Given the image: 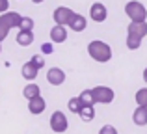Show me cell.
I'll use <instances>...</instances> for the list:
<instances>
[{"mask_svg": "<svg viewBox=\"0 0 147 134\" xmlns=\"http://www.w3.org/2000/svg\"><path fill=\"white\" fill-rule=\"evenodd\" d=\"M9 9V0H0V15Z\"/></svg>", "mask_w": 147, "mask_h": 134, "instance_id": "cell-25", "label": "cell"}, {"mask_svg": "<svg viewBox=\"0 0 147 134\" xmlns=\"http://www.w3.org/2000/svg\"><path fill=\"white\" fill-rule=\"evenodd\" d=\"M82 101H80V97H71L67 102V108L71 110L73 114H80V110H82Z\"/></svg>", "mask_w": 147, "mask_h": 134, "instance_id": "cell-20", "label": "cell"}, {"mask_svg": "<svg viewBox=\"0 0 147 134\" xmlns=\"http://www.w3.org/2000/svg\"><path fill=\"white\" fill-rule=\"evenodd\" d=\"M132 121H134V125H138V127H145L147 125V108L145 106H138V108L134 110Z\"/></svg>", "mask_w": 147, "mask_h": 134, "instance_id": "cell-14", "label": "cell"}, {"mask_svg": "<svg viewBox=\"0 0 147 134\" xmlns=\"http://www.w3.org/2000/svg\"><path fill=\"white\" fill-rule=\"evenodd\" d=\"M19 30H34V19L32 17H22Z\"/></svg>", "mask_w": 147, "mask_h": 134, "instance_id": "cell-22", "label": "cell"}, {"mask_svg": "<svg viewBox=\"0 0 147 134\" xmlns=\"http://www.w3.org/2000/svg\"><path fill=\"white\" fill-rule=\"evenodd\" d=\"M99 134H117V131H115L114 125H104V127L99 131Z\"/></svg>", "mask_w": 147, "mask_h": 134, "instance_id": "cell-24", "label": "cell"}, {"mask_svg": "<svg viewBox=\"0 0 147 134\" xmlns=\"http://www.w3.org/2000/svg\"><path fill=\"white\" fill-rule=\"evenodd\" d=\"M41 51H43L45 54H52L54 48H52V45H50V43H43V45H41Z\"/></svg>", "mask_w": 147, "mask_h": 134, "instance_id": "cell-26", "label": "cell"}, {"mask_svg": "<svg viewBox=\"0 0 147 134\" xmlns=\"http://www.w3.org/2000/svg\"><path fill=\"white\" fill-rule=\"evenodd\" d=\"M17 43L21 45V47H28V45H32L34 43V32H32V30H19Z\"/></svg>", "mask_w": 147, "mask_h": 134, "instance_id": "cell-15", "label": "cell"}, {"mask_svg": "<svg viewBox=\"0 0 147 134\" xmlns=\"http://www.w3.org/2000/svg\"><path fill=\"white\" fill-rule=\"evenodd\" d=\"M127 47L130 51H136V48L142 47V37L134 36V34H127Z\"/></svg>", "mask_w": 147, "mask_h": 134, "instance_id": "cell-19", "label": "cell"}, {"mask_svg": "<svg viewBox=\"0 0 147 134\" xmlns=\"http://www.w3.org/2000/svg\"><path fill=\"white\" fill-rule=\"evenodd\" d=\"M125 15L134 22H144L147 21V9L142 2L138 0H129L125 6Z\"/></svg>", "mask_w": 147, "mask_h": 134, "instance_id": "cell-2", "label": "cell"}, {"mask_svg": "<svg viewBox=\"0 0 147 134\" xmlns=\"http://www.w3.org/2000/svg\"><path fill=\"white\" fill-rule=\"evenodd\" d=\"M45 108H47V102H45V99L41 97H36V99H30L28 101V110L30 114H34V116H39V114L45 112Z\"/></svg>", "mask_w": 147, "mask_h": 134, "instance_id": "cell-9", "label": "cell"}, {"mask_svg": "<svg viewBox=\"0 0 147 134\" xmlns=\"http://www.w3.org/2000/svg\"><path fill=\"white\" fill-rule=\"evenodd\" d=\"M47 80H49V84H52V86H61V84L65 82V73H63V69H60V67H50L49 73H47Z\"/></svg>", "mask_w": 147, "mask_h": 134, "instance_id": "cell-8", "label": "cell"}, {"mask_svg": "<svg viewBox=\"0 0 147 134\" xmlns=\"http://www.w3.org/2000/svg\"><path fill=\"white\" fill-rule=\"evenodd\" d=\"M30 62H32V63H34V65H36L37 69H41V67L45 65V58H43L41 54H36V56H32V60H30Z\"/></svg>", "mask_w": 147, "mask_h": 134, "instance_id": "cell-23", "label": "cell"}, {"mask_svg": "<svg viewBox=\"0 0 147 134\" xmlns=\"http://www.w3.org/2000/svg\"><path fill=\"white\" fill-rule=\"evenodd\" d=\"M80 101H82L84 106H95L97 104V101H95V95H93V90H84L82 93L78 95Z\"/></svg>", "mask_w": 147, "mask_h": 134, "instance_id": "cell-17", "label": "cell"}, {"mask_svg": "<svg viewBox=\"0 0 147 134\" xmlns=\"http://www.w3.org/2000/svg\"><path fill=\"white\" fill-rule=\"evenodd\" d=\"M7 34H9V30H7V28H4V26H0V43H2V41L7 37Z\"/></svg>", "mask_w": 147, "mask_h": 134, "instance_id": "cell-27", "label": "cell"}, {"mask_svg": "<svg viewBox=\"0 0 147 134\" xmlns=\"http://www.w3.org/2000/svg\"><path fill=\"white\" fill-rule=\"evenodd\" d=\"M50 129L56 134H63L69 129V121H67L63 112H60V110L52 112V116H50Z\"/></svg>", "mask_w": 147, "mask_h": 134, "instance_id": "cell-3", "label": "cell"}, {"mask_svg": "<svg viewBox=\"0 0 147 134\" xmlns=\"http://www.w3.org/2000/svg\"><path fill=\"white\" fill-rule=\"evenodd\" d=\"M0 52H2V45H0Z\"/></svg>", "mask_w": 147, "mask_h": 134, "instance_id": "cell-30", "label": "cell"}, {"mask_svg": "<svg viewBox=\"0 0 147 134\" xmlns=\"http://www.w3.org/2000/svg\"><path fill=\"white\" fill-rule=\"evenodd\" d=\"M73 15H75V11H73V9H69L67 6H60V7L54 9L52 19H54V22L60 24V26H69V21H71Z\"/></svg>", "mask_w": 147, "mask_h": 134, "instance_id": "cell-6", "label": "cell"}, {"mask_svg": "<svg viewBox=\"0 0 147 134\" xmlns=\"http://www.w3.org/2000/svg\"><path fill=\"white\" fill-rule=\"evenodd\" d=\"M127 30H129V34H134V36H138V37H144L147 36V22H134V21H130V24L127 26Z\"/></svg>", "mask_w": 147, "mask_h": 134, "instance_id": "cell-12", "label": "cell"}, {"mask_svg": "<svg viewBox=\"0 0 147 134\" xmlns=\"http://www.w3.org/2000/svg\"><path fill=\"white\" fill-rule=\"evenodd\" d=\"M80 119L86 121V123H90V121L95 119V108L93 106H82V110H80Z\"/></svg>", "mask_w": 147, "mask_h": 134, "instance_id": "cell-18", "label": "cell"}, {"mask_svg": "<svg viewBox=\"0 0 147 134\" xmlns=\"http://www.w3.org/2000/svg\"><path fill=\"white\" fill-rule=\"evenodd\" d=\"M21 21H22V15L17 13V11H6V13L0 15V26H4V28H7V30L19 28Z\"/></svg>", "mask_w": 147, "mask_h": 134, "instance_id": "cell-5", "label": "cell"}, {"mask_svg": "<svg viewBox=\"0 0 147 134\" xmlns=\"http://www.w3.org/2000/svg\"><path fill=\"white\" fill-rule=\"evenodd\" d=\"M22 95H24L26 99H36V97H39L41 95V88L37 86V84H34V82H28L24 86V90H22Z\"/></svg>", "mask_w": 147, "mask_h": 134, "instance_id": "cell-16", "label": "cell"}, {"mask_svg": "<svg viewBox=\"0 0 147 134\" xmlns=\"http://www.w3.org/2000/svg\"><path fill=\"white\" fill-rule=\"evenodd\" d=\"M86 24H88L86 17L80 15V13H75L71 17V21H69V28L75 30V32H84V30H86Z\"/></svg>", "mask_w": 147, "mask_h": 134, "instance_id": "cell-11", "label": "cell"}, {"mask_svg": "<svg viewBox=\"0 0 147 134\" xmlns=\"http://www.w3.org/2000/svg\"><path fill=\"white\" fill-rule=\"evenodd\" d=\"M88 54L99 63H106L112 60V47L100 39H93L88 45Z\"/></svg>", "mask_w": 147, "mask_h": 134, "instance_id": "cell-1", "label": "cell"}, {"mask_svg": "<svg viewBox=\"0 0 147 134\" xmlns=\"http://www.w3.org/2000/svg\"><path fill=\"white\" fill-rule=\"evenodd\" d=\"M134 99H136L138 106H145L147 108V88H140L136 91V95H134Z\"/></svg>", "mask_w": 147, "mask_h": 134, "instance_id": "cell-21", "label": "cell"}, {"mask_svg": "<svg viewBox=\"0 0 147 134\" xmlns=\"http://www.w3.org/2000/svg\"><path fill=\"white\" fill-rule=\"evenodd\" d=\"M67 39V28L65 26H60V24H54L52 30H50V41L52 43H63Z\"/></svg>", "mask_w": 147, "mask_h": 134, "instance_id": "cell-10", "label": "cell"}, {"mask_svg": "<svg viewBox=\"0 0 147 134\" xmlns=\"http://www.w3.org/2000/svg\"><path fill=\"white\" fill-rule=\"evenodd\" d=\"M108 17V9L102 2H93L90 7V19L93 22H104Z\"/></svg>", "mask_w": 147, "mask_h": 134, "instance_id": "cell-7", "label": "cell"}, {"mask_svg": "<svg viewBox=\"0 0 147 134\" xmlns=\"http://www.w3.org/2000/svg\"><path fill=\"white\" fill-rule=\"evenodd\" d=\"M32 2H34V4H41V2H43V0H32Z\"/></svg>", "mask_w": 147, "mask_h": 134, "instance_id": "cell-29", "label": "cell"}, {"mask_svg": "<svg viewBox=\"0 0 147 134\" xmlns=\"http://www.w3.org/2000/svg\"><path fill=\"white\" fill-rule=\"evenodd\" d=\"M93 95H95V101H97L99 104H110V102L115 99L114 90L108 88V86H95L93 88Z\"/></svg>", "mask_w": 147, "mask_h": 134, "instance_id": "cell-4", "label": "cell"}, {"mask_svg": "<svg viewBox=\"0 0 147 134\" xmlns=\"http://www.w3.org/2000/svg\"><path fill=\"white\" fill-rule=\"evenodd\" d=\"M144 80H145V84H147V67L144 69Z\"/></svg>", "mask_w": 147, "mask_h": 134, "instance_id": "cell-28", "label": "cell"}, {"mask_svg": "<svg viewBox=\"0 0 147 134\" xmlns=\"http://www.w3.org/2000/svg\"><path fill=\"white\" fill-rule=\"evenodd\" d=\"M37 71H39V69L34 65L32 62L22 63V67H21V75L24 76V78L28 80V82H32V80H36V78H37Z\"/></svg>", "mask_w": 147, "mask_h": 134, "instance_id": "cell-13", "label": "cell"}]
</instances>
